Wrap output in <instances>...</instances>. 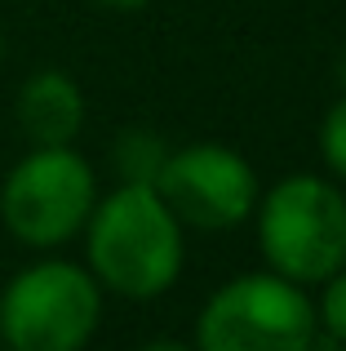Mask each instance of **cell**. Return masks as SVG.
<instances>
[{
    "mask_svg": "<svg viewBox=\"0 0 346 351\" xmlns=\"http://www.w3.org/2000/svg\"><path fill=\"white\" fill-rule=\"evenodd\" d=\"M89 271L103 289L147 302L182 276V223L156 182H120L85 223Z\"/></svg>",
    "mask_w": 346,
    "mask_h": 351,
    "instance_id": "1",
    "label": "cell"
},
{
    "mask_svg": "<svg viewBox=\"0 0 346 351\" xmlns=\"http://www.w3.org/2000/svg\"><path fill=\"white\" fill-rule=\"evenodd\" d=\"M258 249L297 285H324L346 267V196L320 173H289L258 196Z\"/></svg>",
    "mask_w": 346,
    "mask_h": 351,
    "instance_id": "2",
    "label": "cell"
},
{
    "mask_svg": "<svg viewBox=\"0 0 346 351\" xmlns=\"http://www.w3.org/2000/svg\"><path fill=\"white\" fill-rule=\"evenodd\" d=\"M103 320V285L67 258L31 263L0 289V343L14 351H80Z\"/></svg>",
    "mask_w": 346,
    "mask_h": 351,
    "instance_id": "3",
    "label": "cell"
},
{
    "mask_svg": "<svg viewBox=\"0 0 346 351\" xmlns=\"http://www.w3.org/2000/svg\"><path fill=\"white\" fill-rule=\"evenodd\" d=\"M98 205V178L76 147H31L0 187L5 232L27 249H58L85 232Z\"/></svg>",
    "mask_w": 346,
    "mask_h": 351,
    "instance_id": "4",
    "label": "cell"
},
{
    "mask_svg": "<svg viewBox=\"0 0 346 351\" xmlns=\"http://www.w3.org/2000/svg\"><path fill=\"white\" fill-rule=\"evenodd\" d=\"M320 316L306 285L276 271L235 276L204 302L196 343L204 351H302L311 347Z\"/></svg>",
    "mask_w": 346,
    "mask_h": 351,
    "instance_id": "5",
    "label": "cell"
},
{
    "mask_svg": "<svg viewBox=\"0 0 346 351\" xmlns=\"http://www.w3.org/2000/svg\"><path fill=\"white\" fill-rule=\"evenodd\" d=\"M156 191L165 196L182 227L196 232H226L253 218L258 209V173L240 152L217 143H196L169 152L156 173Z\"/></svg>",
    "mask_w": 346,
    "mask_h": 351,
    "instance_id": "6",
    "label": "cell"
},
{
    "mask_svg": "<svg viewBox=\"0 0 346 351\" xmlns=\"http://www.w3.org/2000/svg\"><path fill=\"white\" fill-rule=\"evenodd\" d=\"M14 116L31 147H67L85 129V94L67 71L40 67L23 80Z\"/></svg>",
    "mask_w": 346,
    "mask_h": 351,
    "instance_id": "7",
    "label": "cell"
},
{
    "mask_svg": "<svg viewBox=\"0 0 346 351\" xmlns=\"http://www.w3.org/2000/svg\"><path fill=\"white\" fill-rule=\"evenodd\" d=\"M165 156H169V147L160 143V134H151V129H124V134L116 138V169H120V182H156Z\"/></svg>",
    "mask_w": 346,
    "mask_h": 351,
    "instance_id": "8",
    "label": "cell"
},
{
    "mask_svg": "<svg viewBox=\"0 0 346 351\" xmlns=\"http://www.w3.org/2000/svg\"><path fill=\"white\" fill-rule=\"evenodd\" d=\"M320 329H315L311 347H346V267L324 280V293H320Z\"/></svg>",
    "mask_w": 346,
    "mask_h": 351,
    "instance_id": "9",
    "label": "cell"
},
{
    "mask_svg": "<svg viewBox=\"0 0 346 351\" xmlns=\"http://www.w3.org/2000/svg\"><path fill=\"white\" fill-rule=\"evenodd\" d=\"M320 156L329 165V173H338L346 182V94L320 120Z\"/></svg>",
    "mask_w": 346,
    "mask_h": 351,
    "instance_id": "10",
    "label": "cell"
},
{
    "mask_svg": "<svg viewBox=\"0 0 346 351\" xmlns=\"http://www.w3.org/2000/svg\"><path fill=\"white\" fill-rule=\"evenodd\" d=\"M94 5L111 9V14H133V9H142V5H147V0H94Z\"/></svg>",
    "mask_w": 346,
    "mask_h": 351,
    "instance_id": "11",
    "label": "cell"
},
{
    "mask_svg": "<svg viewBox=\"0 0 346 351\" xmlns=\"http://www.w3.org/2000/svg\"><path fill=\"white\" fill-rule=\"evenodd\" d=\"M0 62H5V32H0Z\"/></svg>",
    "mask_w": 346,
    "mask_h": 351,
    "instance_id": "12",
    "label": "cell"
}]
</instances>
